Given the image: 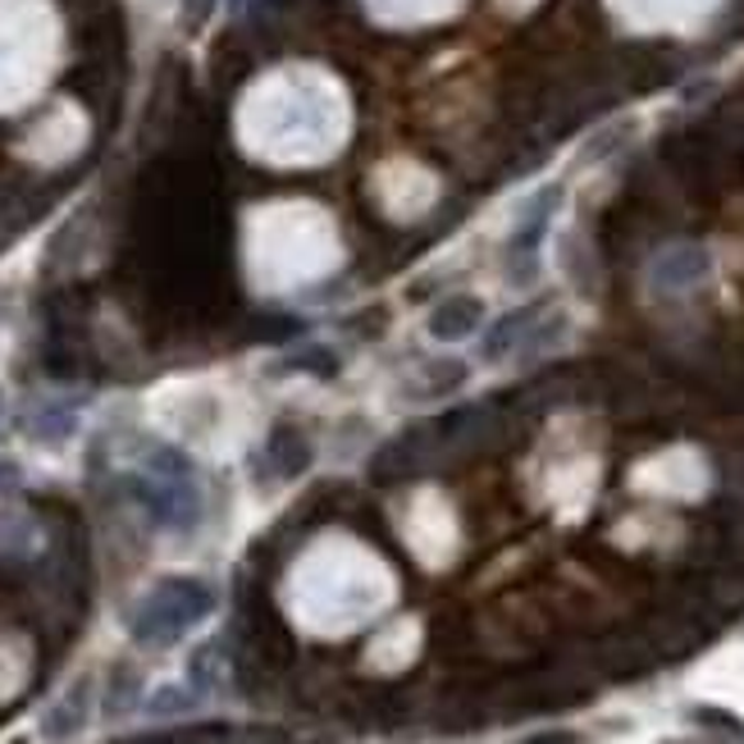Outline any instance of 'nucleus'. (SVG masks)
Returning a JSON list of instances; mask_svg holds the SVG:
<instances>
[{
  "instance_id": "obj_16",
  "label": "nucleus",
  "mask_w": 744,
  "mask_h": 744,
  "mask_svg": "<svg viewBox=\"0 0 744 744\" xmlns=\"http://www.w3.org/2000/svg\"><path fill=\"white\" fill-rule=\"evenodd\" d=\"M123 744H178L174 735H142V740H123Z\"/></svg>"
},
{
  "instance_id": "obj_8",
  "label": "nucleus",
  "mask_w": 744,
  "mask_h": 744,
  "mask_svg": "<svg viewBox=\"0 0 744 744\" xmlns=\"http://www.w3.org/2000/svg\"><path fill=\"white\" fill-rule=\"evenodd\" d=\"M83 718H87V680H83V686H74V694L51 712L42 731H46L51 740H65V735H74V731L83 726Z\"/></svg>"
},
{
  "instance_id": "obj_10",
  "label": "nucleus",
  "mask_w": 744,
  "mask_h": 744,
  "mask_svg": "<svg viewBox=\"0 0 744 744\" xmlns=\"http://www.w3.org/2000/svg\"><path fill=\"white\" fill-rule=\"evenodd\" d=\"M274 370H306V375L333 380V375H338V357H333L329 348H311V352H302V357H288L284 365H274Z\"/></svg>"
},
{
  "instance_id": "obj_4",
  "label": "nucleus",
  "mask_w": 744,
  "mask_h": 744,
  "mask_svg": "<svg viewBox=\"0 0 744 744\" xmlns=\"http://www.w3.org/2000/svg\"><path fill=\"white\" fill-rule=\"evenodd\" d=\"M480 316H484L480 297L457 293V297H448V302L434 306V316L425 320V329H429V338H439V343H461L467 333L480 329Z\"/></svg>"
},
{
  "instance_id": "obj_11",
  "label": "nucleus",
  "mask_w": 744,
  "mask_h": 744,
  "mask_svg": "<svg viewBox=\"0 0 744 744\" xmlns=\"http://www.w3.org/2000/svg\"><path fill=\"white\" fill-rule=\"evenodd\" d=\"M694 722H703V726H722V731H731V735L744 731V722L731 718V712H722V708H694Z\"/></svg>"
},
{
  "instance_id": "obj_5",
  "label": "nucleus",
  "mask_w": 744,
  "mask_h": 744,
  "mask_svg": "<svg viewBox=\"0 0 744 744\" xmlns=\"http://www.w3.org/2000/svg\"><path fill=\"white\" fill-rule=\"evenodd\" d=\"M265 452L274 461V475L278 480H297L306 467H311V444H306V434L297 425H274Z\"/></svg>"
},
{
  "instance_id": "obj_12",
  "label": "nucleus",
  "mask_w": 744,
  "mask_h": 744,
  "mask_svg": "<svg viewBox=\"0 0 744 744\" xmlns=\"http://www.w3.org/2000/svg\"><path fill=\"white\" fill-rule=\"evenodd\" d=\"M151 708H156V712H183V708H193V694H183V690H161V699H151Z\"/></svg>"
},
{
  "instance_id": "obj_6",
  "label": "nucleus",
  "mask_w": 744,
  "mask_h": 744,
  "mask_svg": "<svg viewBox=\"0 0 744 744\" xmlns=\"http://www.w3.org/2000/svg\"><path fill=\"white\" fill-rule=\"evenodd\" d=\"M703 274H708V256L699 252V247H680V252L658 261V284L663 288H690Z\"/></svg>"
},
{
  "instance_id": "obj_2",
  "label": "nucleus",
  "mask_w": 744,
  "mask_h": 744,
  "mask_svg": "<svg viewBox=\"0 0 744 744\" xmlns=\"http://www.w3.org/2000/svg\"><path fill=\"white\" fill-rule=\"evenodd\" d=\"M133 499L151 512L156 525H169V530H188L197 521V493H193V480H133Z\"/></svg>"
},
{
  "instance_id": "obj_15",
  "label": "nucleus",
  "mask_w": 744,
  "mask_h": 744,
  "mask_svg": "<svg viewBox=\"0 0 744 744\" xmlns=\"http://www.w3.org/2000/svg\"><path fill=\"white\" fill-rule=\"evenodd\" d=\"M521 744H580L571 731H539V735H530V740H521Z\"/></svg>"
},
{
  "instance_id": "obj_9",
  "label": "nucleus",
  "mask_w": 744,
  "mask_h": 744,
  "mask_svg": "<svg viewBox=\"0 0 744 744\" xmlns=\"http://www.w3.org/2000/svg\"><path fill=\"white\" fill-rule=\"evenodd\" d=\"M138 703V671L133 667H114V686H110V699H106V712L119 718V712H129Z\"/></svg>"
},
{
  "instance_id": "obj_3",
  "label": "nucleus",
  "mask_w": 744,
  "mask_h": 744,
  "mask_svg": "<svg viewBox=\"0 0 744 744\" xmlns=\"http://www.w3.org/2000/svg\"><path fill=\"white\" fill-rule=\"evenodd\" d=\"M425 444H429V429H412V434H402V439H393L389 448H380L375 452V467H370L375 484L412 480L425 467Z\"/></svg>"
},
{
  "instance_id": "obj_13",
  "label": "nucleus",
  "mask_w": 744,
  "mask_h": 744,
  "mask_svg": "<svg viewBox=\"0 0 744 744\" xmlns=\"http://www.w3.org/2000/svg\"><path fill=\"white\" fill-rule=\"evenodd\" d=\"M210 10H215V0H183V23L201 28V23L210 19Z\"/></svg>"
},
{
  "instance_id": "obj_1",
  "label": "nucleus",
  "mask_w": 744,
  "mask_h": 744,
  "mask_svg": "<svg viewBox=\"0 0 744 744\" xmlns=\"http://www.w3.org/2000/svg\"><path fill=\"white\" fill-rule=\"evenodd\" d=\"M210 608H215L210 584H201L193 576H169L129 612V635L146 648H169L188 635L201 616H210Z\"/></svg>"
},
{
  "instance_id": "obj_14",
  "label": "nucleus",
  "mask_w": 744,
  "mask_h": 744,
  "mask_svg": "<svg viewBox=\"0 0 744 744\" xmlns=\"http://www.w3.org/2000/svg\"><path fill=\"white\" fill-rule=\"evenodd\" d=\"M297 329H302V320H265L256 329V338H293Z\"/></svg>"
},
{
  "instance_id": "obj_7",
  "label": "nucleus",
  "mask_w": 744,
  "mask_h": 744,
  "mask_svg": "<svg viewBox=\"0 0 744 744\" xmlns=\"http://www.w3.org/2000/svg\"><path fill=\"white\" fill-rule=\"evenodd\" d=\"M539 316H535V306H521V311H512V316H503L499 325H493L489 333H484V357L489 361H499V357H507L512 352V343H516V338L525 333V329H530Z\"/></svg>"
}]
</instances>
